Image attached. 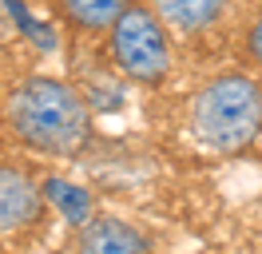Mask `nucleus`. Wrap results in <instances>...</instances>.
Wrapping results in <instances>:
<instances>
[{
	"label": "nucleus",
	"instance_id": "7ed1b4c3",
	"mask_svg": "<svg viewBox=\"0 0 262 254\" xmlns=\"http://www.w3.org/2000/svg\"><path fill=\"white\" fill-rule=\"evenodd\" d=\"M107 52H112L115 72L131 83H163L171 72V32L151 4H131L107 32Z\"/></svg>",
	"mask_w": 262,
	"mask_h": 254
},
{
	"label": "nucleus",
	"instance_id": "0eeeda50",
	"mask_svg": "<svg viewBox=\"0 0 262 254\" xmlns=\"http://www.w3.org/2000/svg\"><path fill=\"white\" fill-rule=\"evenodd\" d=\"M135 0H60L68 24L80 32H112V24Z\"/></svg>",
	"mask_w": 262,
	"mask_h": 254
},
{
	"label": "nucleus",
	"instance_id": "39448f33",
	"mask_svg": "<svg viewBox=\"0 0 262 254\" xmlns=\"http://www.w3.org/2000/svg\"><path fill=\"white\" fill-rule=\"evenodd\" d=\"M80 254H151L147 238L115 215H88L76 235Z\"/></svg>",
	"mask_w": 262,
	"mask_h": 254
},
{
	"label": "nucleus",
	"instance_id": "1a4fd4ad",
	"mask_svg": "<svg viewBox=\"0 0 262 254\" xmlns=\"http://www.w3.org/2000/svg\"><path fill=\"white\" fill-rule=\"evenodd\" d=\"M246 60L262 68V12L254 16V24L246 28Z\"/></svg>",
	"mask_w": 262,
	"mask_h": 254
},
{
	"label": "nucleus",
	"instance_id": "6e6552de",
	"mask_svg": "<svg viewBox=\"0 0 262 254\" xmlns=\"http://www.w3.org/2000/svg\"><path fill=\"white\" fill-rule=\"evenodd\" d=\"M44 199H56L60 210L68 215V222H76V226L92 215V199H88V190L72 187V183H64V179H48V183H44Z\"/></svg>",
	"mask_w": 262,
	"mask_h": 254
},
{
	"label": "nucleus",
	"instance_id": "423d86ee",
	"mask_svg": "<svg viewBox=\"0 0 262 254\" xmlns=\"http://www.w3.org/2000/svg\"><path fill=\"white\" fill-rule=\"evenodd\" d=\"M227 0H151V12L167 24V32H183V36H195L207 32L223 16Z\"/></svg>",
	"mask_w": 262,
	"mask_h": 254
},
{
	"label": "nucleus",
	"instance_id": "20e7f679",
	"mask_svg": "<svg viewBox=\"0 0 262 254\" xmlns=\"http://www.w3.org/2000/svg\"><path fill=\"white\" fill-rule=\"evenodd\" d=\"M44 183H36L28 171L0 163V235H16L24 226L40 222L44 215Z\"/></svg>",
	"mask_w": 262,
	"mask_h": 254
},
{
	"label": "nucleus",
	"instance_id": "f257e3e1",
	"mask_svg": "<svg viewBox=\"0 0 262 254\" xmlns=\"http://www.w3.org/2000/svg\"><path fill=\"white\" fill-rule=\"evenodd\" d=\"M4 119L28 151L56 159L80 155L92 143V108L76 83L60 76H28L4 99Z\"/></svg>",
	"mask_w": 262,
	"mask_h": 254
},
{
	"label": "nucleus",
	"instance_id": "f03ea898",
	"mask_svg": "<svg viewBox=\"0 0 262 254\" xmlns=\"http://www.w3.org/2000/svg\"><path fill=\"white\" fill-rule=\"evenodd\" d=\"M191 131L214 155H238L262 135V83L246 72H219L191 99Z\"/></svg>",
	"mask_w": 262,
	"mask_h": 254
}]
</instances>
